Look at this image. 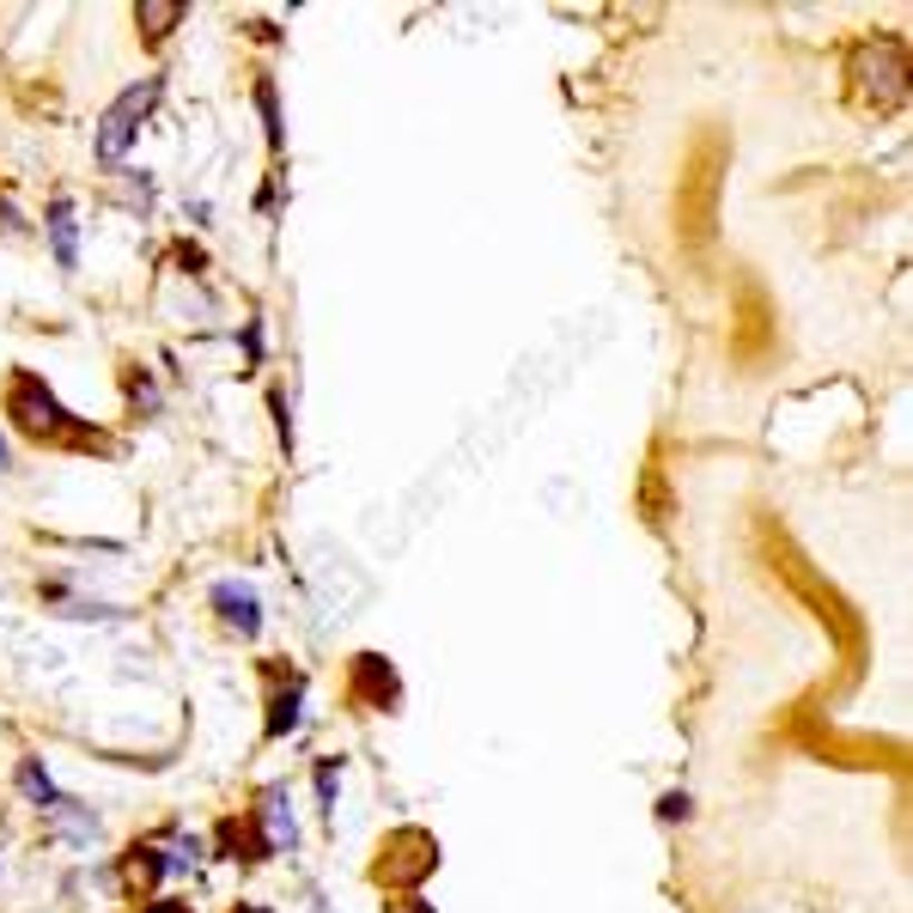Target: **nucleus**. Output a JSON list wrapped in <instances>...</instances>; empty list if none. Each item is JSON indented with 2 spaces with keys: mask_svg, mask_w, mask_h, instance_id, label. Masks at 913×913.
<instances>
[{
  "mask_svg": "<svg viewBox=\"0 0 913 913\" xmlns=\"http://www.w3.org/2000/svg\"><path fill=\"white\" fill-rule=\"evenodd\" d=\"M214 609L226 616V628H232V634H244V639L263 634V597H256V585H244V579H219V585H214Z\"/></svg>",
  "mask_w": 913,
  "mask_h": 913,
  "instance_id": "nucleus-5",
  "label": "nucleus"
},
{
  "mask_svg": "<svg viewBox=\"0 0 913 913\" xmlns=\"http://www.w3.org/2000/svg\"><path fill=\"white\" fill-rule=\"evenodd\" d=\"M390 913H433V907H426V902H414V895H409V902H390Z\"/></svg>",
  "mask_w": 913,
  "mask_h": 913,
  "instance_id": "nucleus-15",
  "label": "nucleus"
},
{
  "mask_svg": "<svg viewBox=\"0 0 913 913\" xmlns=\"http://www.w3.org/2000/svg\"><path fill=\"white\" fill-rule=\"evenodd\" d=\"M19 792H24V798H31V804H43V811H49V804L61 798V786H56V779L43 774V762H37V755H24V762H19Z\"/></svg>",
  "mask_w": 913,
  "mask_h": 913,
  "instance_id": "nucleus-10",
  "label": "nucleus"
},
{
  "mask_svg": "<svg viewBox=\"0 0 913 913\" xmlns=\"http://www.w3.org/2000/svg\"><path fill=\"white\" fill-rule=\"evenodd\" d=\"M135 24L147 31V43H165V31H177L183 24V7L171 0V7H135Z\"/></svg>",
  "mask_w": 913,
  "mask_h": 913,
  "instance_id": "nucleus-11",
  "label": "nucleus"
},
{
  "mask_svg": "<svg viewBox=\"0 0 913 913\" xmlns=\"http://www.w3.org/2000/svg\"><path fill=\"white\" fill-rule=\"evenodd\" d=\"M439 865V841L421 828H402L384 841V853H377V877L384 883H402V890H414V883H426V871Z\"/></svg>",
  "mask_w": 913,
  "mask_h": 913,
  "instance_id": "nucleus-3",
  "label": "nucleus"
},
{
  "mask_svg": "<svg viewBox=\"0 0 913 913\" xmlns=\"http://www.w3.org/2000/svg\"><path fill=\"white\" fill-rule=\"evenodd\" d=\"M159 98H165V73H153V80L128 86L122 98H116L110 110L98 116V140H91V147H98L104 165H122V159H128V147L140 140V122L159 110Z\"/></svg>",
  "mask_w": 913,
  "mask_h": 913,
  "instance_id": "nucleus-1",
  "label": "nucleus"
},
{
  "mask_svg": "<svg viewBox=\"0 0 913 913\" xmlns=\"http://www.w3.org/2000/svg\"><path fill=\"white\" fill-rule=\"evenodd\" d=\"M147 913H189L183 902H147Z\"/></svg>",
  "mask_w": 913,
  "mask_h": 913,
  "instance_id": "nucleus-16",
  "label": "nucleus"
},
{
  "mask_svg": "<svg viewBox=\"0 0 913 913\" xmlns=\"http://www.w3.org/2000/svg\"><path fill=\"white\" fill-rule=\"evenodd\" d=\"M335 779H342V762H335V755H330V762H317V804H323V816L335 811Z\"/></svg>",
  "mask_w": 913,
  "mask_h": 913,
  "instance_id": "nucleus-13",
  "label": "nucleus"
},
{
  "mask_svg": "<svg viewBox=\"0 0 913 913\" xmlns=\"http://www.w3.org/2000/svg\"><path fill=\"white\" fill-rule=\"evenodd\" d=\"M49 244H56L61 268H80V232H73V202H68V195L49 207Z\"/></svg>",
  "mask_w": 913,
  "mask_h": 913,
  "instance_id": "nucleus-9",
  "label": "nucleus"
},
{
  "mask_svg": "<svg viewBox=\"0 0 913 913\" xmlns=\"http://www.w3.org/2000/svg\"><path fill=\"white\" fill-rule=\"evenodd\" d=\"M7 469H12V445L0 439V475H7Z\"/></svg>",
  "mask_w": 913,
  "mask_h": 913,
  "instance_id": "nucleus-17",
  "label": "nucleus"
},
{
  "mask_svg": "<svg viewBox=\"0 0 913 913\" xmlns=\"http://www.w3.org/2000/svg\"><path fill=\"white\" fill-rule=\"evenodd\" d=\"M256 110H263V122H268V147L281 153V147H286V135H281V104H274V86H268V80L256 86Z\"/></svg>",
  "mask_w": 913,
  "mask_h": 913,
  "instance_id": "nucleus-12",
  "label": "nucleus"
},
{
  "mask_svg": "<svg viewBox=\"0 0 913 913\" xmlns=\"http://www.w3.org/2000/svg\"><path fill=\"white\" fill-rule=\"evenodd\" d=\"M274 670V700H268V737H286L305 719V676H286V664H268Z\"/></svg>",
  "mask_w": 913,
  "mask_h": 913,
  "instance_id": "nucleus-6",
  "label": "nucleus"
},
{
  "mask_svg": "<svg viewBox=\"0 0 913 913\" xmlns=\"http://www.w3.org/2000/svg\"><path fill=\"white\" fill-rule=\"evenodd\" d=\"M238 913H268V907H238Z\"/></svg>",
  "mask_w": 913,
  "mask_h": 913,
  "instance_id": "nucleus-18",
  "label": "nucleus"
},
{
  "mask_svg": "<svg viewBox=\"0 0 913 913\" xmlns=\"http://www.w3.org/2000/svg\"><path fill=\"white\" fill-rule=\"evenodd\" d=\"M7 414H12V426H24L31 439H73V445H91V439L80 433V421H73V414L49 396V384L37 372H12Z\"/></svg>",
  "mask_w": 913,
  "mask_h": 913,
  "instance_id": "nucleus-2",
  "label": "nucleus"
},
{
  "mask_svg": "<svg viewBox=\"0 0 913 913\" xmlns=\"http://www.w3.org/2000/svg\"><path fill=\"white\" fill-rule=\"evenodd\" d=\"M263 841H268V853H293L298 846V822L286 816V786L263 792Z\"/></svg>",
  "mask_w": 913,
  "mask_h": 913,
  "instance_id": "nucleus-7",
  "label": "nucleus"
},
{
  "mask_svg": "<svg viewBox=\"0 0 913 913\" xmlns=\"http://www.w3.org/2000/svg\"><path fill=\"white\" fill-rule=\"evenodd\" d=\"M49 811H56V816H49V828H56V841H73V846H91V841H98V816H91L86 811V804H73V798H56V804H49Z\"/></svg>",
  "mask_w": 913,
  "mask_h": 913,
  "instance_id": "nucleus-8",
  "label": "nucleus"
},
{
  "mask_svg": "<svg viewBox=\"0 0 913 913\" xmlns=\"http://www.w3.org/2000/svg\"><path fill=\"white\" fill-rule=\"evenodd\" d=\"M347 683H354V700H365L372 713H390L402 700V676L390 658H377V651H360L354 670H347Z\"/></svg>",
  "mask_w": 913,
  "mask_h": 913,
  "instance_id": "nucleus-4",
  "label": "nucleus"
},
{
  "mask_svg": "<svg viewBox=\"0 0 913 913\" xmlns=\"http://www.w3.org/2000/svg\"><path fill=\"white\" fill-rule=\"evenodd\" d=\"M688 811H695V798H688V792H670V798H658V822H688Z\"/></svg>",
  "mask_w": 913,
  "mask_h": 913,
  "instance_id": "nucleus-14",
  "label": "nucleus"
}]
</instances>
